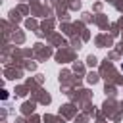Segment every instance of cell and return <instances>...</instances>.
I'll return each mask as SVG.
<instances>
[{
    "label": "cell",
    "instance_id": "6da1fadb",
    "mask_svg": "<svg viewBox=\"0 0 123 123\" xmlns=\"http://www.w3.org/2000/svg\"><path fill=\"white\" fill-rule=\"evenodd\" d=\"M121 71H123V63H121Z\"/></svg>",
    "mask_w": 123,
    "mask_h": 123
}]
</instances>
